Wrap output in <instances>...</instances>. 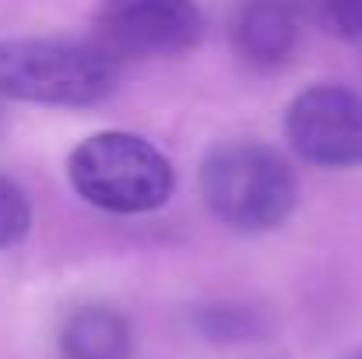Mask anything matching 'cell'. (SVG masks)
Instances as JSON below:
<instances>
[{
	"label": "cell",
	"mask_w": 362,
	"mask_h": 359,
	"mask_svg": "<svg viewBox=\"0 0 362 359\" xmlns=\"http://www.w3.org/2000/svg\"><path fill=\"white\" fill-rule=\"evenodd\" d=\"M67 180L81 201L110 215H148L169 205L176 169L158 144L134 130H99L67 159Z\"/></svg>",
	"instance_id": "3957f363"
},
{
	"label": "cell",
	"mask_w": 362,
	"mask_h": 359,
	"mask_svg": "<svg viewBox=\"0 0 362 359\" xmlns=\"http://www.w3.org/2000/svg\"><path fill=\"white\" fill-rule=\"evenodd\" d=\"M299 28L296 0H246L236 14L233 39L253 67H281L299 46Z\"/></svg>",
	"instance_id": "8992f818"
},
{
	"label": "cell",
	"mask_w": 362,
	"mask_h": 359,
	"mask_svg": "<svg viewBox=\"0 0 362 359\" xmlns=\"http://www.w3.org/2000/svg\"><path fill=\"white\" fill-rule=\"evenodd\" d=\"M359 359H362V356H359Z\"/></svg>",
	"instance_id": "30bf717a"
},
{
	"label": "cell",
	"mask_w": 362,
	"mask_h": 359,
	"mask_svg": "<svg viewBox=\"0 0 362 359\" xmlns=\"http://www.w3.org/2000/svg\"><path fill=\"white\" fill-rule=\"evenodd\" d=\"M130 324L110 307H81L60 331L64 359H130Z\"/></svg>",
	"instance_id": "52a82bcc"
},
{
	"label": "cell",
	"mask_w": 362,
	"mask_h": 359,
	"mask_svg": "<svg viewBox=\"0 0 362 359\" xmlns=\"http://www.w3.org/2000/svg\"><path fill=\"white\" fill-rule=\"evenodd\" d=\"M201 194L218 222L236 233L278 229L299 201L288 159L264 141H218L201 162Z\"/></svg>",
	"instance_id": "6da1fadb"
},
{
	"label": "cell",
	"mask_w": 362,
	"mask_h": 359,
	"mask_svg": "<svg viewBox=\"0 0 362 359\" xmlns=\"http://www.w3.org/2000/svg\"><path fill=\"white\" fill-rule=\"evenodd\" d=\"M288 148L317 169L362 166V96L345 85H310L285 110Z\"/></svg>",
	"instance_id": "277c9868"
},
{
	"label": "cell",
	"mask_w": 362,
	"mask_h": 359,
	"mask_svg": "<svg viewBox=\"0 0 362 359\" xmlns=\"http://www.w3.org/2000/svg\"><path fill=\"white\" fill-rule=\"evenodd\" d=\"M99 32L123 57H183L204 39L194 0H103Z\"/></svg>",
	"instance_id": "5b68a950"
},
{
	"label": "cell",
	"mask_w": 362,
	"mask_h": 359,
	"mask_svg": "<svg viewBox=\"0 0 362 359\" xmlns=\"http://www.w3.org/2000/svg\"><path fill=\"white\" fill-rule=\"evenodd\" d=\"M317 18L331 35L362 39V0H317Z\"/></svg>",
	"instance_id": "9c48e42d"
},
{
	"label": "cell",
	"mask_w": 362,
	"mask_h": 359,
	"mask_svg": "<svg viewBox=\"0 0 362 359\" xmlns=\"http://www.w3.org/2000/svg\"><path fill=\"white\" fill-rule=\"evenodd\" d=\"M32 229V201L18 180L0 173V250L25 243Z\"/></svg>",
	"instance_id": "ba28073f"
},
{
	"label": "cell",
	"mask_w": 362,
	"mask_h": 359,
	"mask_svg": "<svg viewBox=\"0 0 362 359\" xmlns=\"http://www.w3.org/2000/svg\"><path fill=\"white\" fill-rule=\"evenodd\" d=\"M117 92L106 50L60 35L0 39V96L28 106L85 110Z\"/></svg>",
	"instance_id": "7a4b0ae2"
}]
</instances>
